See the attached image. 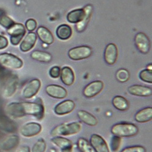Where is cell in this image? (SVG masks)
I'll return each mask as SVG.
<instances>
[{
    "label": "cell",
    "instance_id": "obj_7",
    "mask_svg": "<svg viewBox=\"0 0 152 152\" xmlns=\"http://www.w3.org/2000/svg\"><path fill=\"white\" fill-rule=\"evenodd\" d=\"M42 131V126L40 124L31 122L23 125L20 130V133L23 137H31L40 134Z\"/></svg>",
    "mask_w": 152,
    "mask_h": 152
},
{
    "label": "cell",
    "instance_id": "obj_37",
    "mask_svg": "<svg viewBox=\"0 0 152 152\" xmlns=\"http://www.w3.org/2000/svg\"><path fill=\"white\" fill-rule=\"evenodd\" d=\"M26 28L28 31L32 32L34 31L37 26V21L34 19H29L26 22Z\"/></svg>",
    "mask_w": 152,
    "mask_h": 152
},
{
    "label": "cell",
    "instance_id": "obj_25",
    "mask_svg": "<svg viewBox=\"0 0 152 152\" xmlns=\"http://www.w3.org/2000/svg\"><path fill=\"white\" fill-rule=\"evenodd\" d=\"M85 10L83 9H74L68 14L67 20L73 24H77L82 21L85 17Z\"/></svg>",
    "mask_w": 152,
    "mask_h": 152
},
{
    "label": "cell",
    "instance_id": "obj_15",
    "mask_svg": "<svg viewBox=\"0 0 152 152\" xmlns=\"http://www.w3.org/2000/svg\"><path fill=\"white\" fill-rule=\"evenodd\" d=\"M118 56L117 46L113 43H109L105 49L104 59L108 65H112L116 63Z\"/></svg>",
    "mask_w": 152,
    "mask_h": 152
},
{
    "label": "cell",
    "instance_id": "obj_39",
    "mask_svg": "<svg viewBox=\"0 0 152 152\" xmlns=\"http://www.w3.org/2000/svg\"><path fill=\"white\" fill-rule=\"evenodd\" d=\"M15 152H31L30 148L27 145H22L18 147Z\"/></svg>",
    "mask_w": 152,
    "mask_h": 152
},
{
    "label": "cell",
    "instance_id": "obj_32",
    "mask_svg": "<svg viewBox=\"0 0 152 152\" xmlns=\"http://www.w3.org/2000/svg\"><path fill=\"white\" fill-rule=\"evenodd\" d=\"M139 78L140 79L146 83H152V71L148 69H145L141 71L139 73Z\"/></svg>",
    "mask_w": 152,
    "mask_h": 152
},
{
    "label": "cell",
    "instance_id": "obj_27",
    "mask_svg": "<svg viewBox=\"0 0 152 152\" xmlns=\"http://www.w3.org/2000/svg\"><path fill=\"white\" fill-rule=\"evenodd\" d=\"M113 107L119 111H125L129 108V103L125 97L121 96L114 97L112 100Z\"/></svg>",
    "mask_w": 152,
    "mask_h": 152
},
{
    "label": "cell",
    "instance_id": "obj_23",
    "mask_svg": "<svg viewBox=\"0 0 152 152\" xmlns=\"http://www.w3.org/2000/svg\"><path fill=\"white\" fill-rule=\"evenodd\" d=\"M77 116L82 122L88 125L94 126L98 123V121L94 116L85 110H79L77 112Z\"/></svg>",
    "mask_w": 152,
    "mask_h": 152
},
{
    "label": "cell",
    "instance_id": "obj_26",
    "mask_svg": "<svg viewBox=\"0 0 152 152\" xmlns=\"http://www.w3.org/2000/svg\"><path fill=\"white\" fill-rule=\"evenodd\" d=\"M72 31L71 28L67 24H61L56 30V34L59 39L66 40L70 39L72 36Z\"/></svg>",
    "mask_w": 152,
    "mask_h": 152
},
{
    "label": "cell",
    "instance_id": "obj_16",
    "mask_svg": "<svg viewBox=\"0 0 152 152\" xmlns=\"http://www.w3.org/2000/svg\"><path fill=\"white\" fill-rule=\"evenodd\" d=\"M128 91L132 95L140 97H148L152 94L151 88L139 85H134L130 86Z\"/></svg>",
    "mask_w": 152,
    "mask_h": 152
},
{
    "label": "cell",
    "instance_id": "obj_17",
    "mask_svg": "<svg viewBox=\"0 0 152 152\" xmlns=\"http://www.w3.org/2000/svg\"><path fill=\"white\" fill-rule=\"evenodd\" d=\"M20 142V138L16 134H12L6 137L1 143L0 147L4 151H9L17 147Z\"/></svg>",
    "mask_w": 152,
    "mask_h": 152
},
{
    "label": "cell",
    "instance_id": "obj_10",
    "mask_svg": "<svg viewBox=\"0 0 152 152\" xmlns=\"http://www.w3.org/2000/svg\"><path fill=\"white\" fill-rule=\"evenodd\" d=\"M90 143L95 152H110L105 139L99 134H93L90 137Z\"/></svg>",
    "mask_w": 152,
    "mask_h": 152
},
{
    "label": "cell",
    "instance_id": "obj_29",
    "mask_svg": "<svg viewBox=\"0 0 152 152\" xmlns=\"http://www.w3.org/2000/svg\"><path fill=\"white\" fill-rule=\"evenodd\" d=\"M77 145L80 152H95L90 142L84 137H80L78 139Z\"/></svg>",
    "mask_w": 152,
    "mask_h": 152
},
{
    "label": "cell",
    "instance_id": "obj_38",
    "mask_svg": "<svg viewBox=\"0 0 152 152\" xmlns=\"http://www.w3.org/2000/svg\"><path fill=\"white\" fill-rule=\"evenodd\" d=\"M8 46V40L4 36L0 35V50L5 49Z\"/></svg>",
    "mask_w": 152,
    "mask_h": 152
},
{
    "label": "cell",
    "instance_id": "obj_11",
    "mask_svg": "<svg viewBox=\"0 0 152 152\" xmlns=\"http://www.w3.org/2000/svg\"><path fill=\"white\" fill-rule=\"evenodd\" d=\"M104 86V83L102 81H93L85 87L83 94L87 98L93 97L102 91Z\"/></svg>",
    "mask_w": 152,
    "mask_h": 152
},
{
    "label": "cell",
    "instance_id": "obj_40",
    "mask_svg": "<svg viewBox=\"0 0 152 152\" xmlns=\"http://www.w3.org/2000/svg\"><path fill=\"white\" fill-rule=\"evenodd\" d=\"M4 10H3V9H0V17H1L3 15H4Z\"/></svg>",
    "mask_w": 152,
    "mask_h": 152
},
{
    "label": "cell",
    "instance_id": "obj_22",
    "mask_svg": "<svg viewBox=\"0 0 152 152\" xmlns=\"http://www.w3.org/2000/svg\"><path fill=\"white\" fill-rule=\"evenodd\" d=\"M83 9L85 10V17L82 21L77 23L76 25V29L79 32H82L86 29L92 14L93 6L91 4H88L83 8Z\"/></svg>",
    "mask_w": 152,
    "mask_h": 152
},
{
    "label": "cell",
    "instance_id": "obj_33",
    "mask_svg": "<svg viewBox=\"0 0 152 152\" xmlns=\"http://www.w3.org/2000/svg\"><path fill=\"white\" fill-rule=\"evenodd\" d=\"M14 24V21L5 14L0 17V25L7 29L11 28Z\"/></svg>",
    "mask_w": 152,
    "mask_h": 152
},
{
    "label": "cell",
    "instance_id": "obj_34",
    "mask_svg": "<svg viewBox=\"0 0 152 152\" xmlns=\"http://www.w3.org/2000/svg\"><path fill=\"white\" fill-rule=\"evenodd\" d=\"M121 144V137L114 135L110 141L111 149L113 152H116L119 149Z\"/></svg>",
    "mask_w": 152,
    "mask_h": 152
},
{
    "label": "cell",
    "instance_id": "obj_30",
    "mask_svg": "<svg viewBox=\"0 0 152 152\" xmlns=\"http://www.w3.org/2000/svg\"><path fill=\"white\" fill-rule=\"evenodd\" d=\"M46 149V143L44 139L40 138L33 145L31 152H45Z\"/></svg>",
    "mask_w": 152,
    "mask_h": 152
},
{
    "label": "cell",
    "instance_id": "obj_18",
    "mask_svg": "<svg viewBox=\"0 0 152 152\" xmlns=\"http://www.w3.org/2000/svg\"><path fill=\"white\" fill-rule=\"evenodd\" d=\"M37 39V34L33 32H30L24 38L21 42L20 48L21 51L26 53L30 50L34 46Z\"/></svg>",
    "mask_w": 152,
    "mask_h": 152
},
{
    "label": "cell",
    "instance_id": "obj_1",
    "mask_svg": "<svg viewBox=\"0 0 152 152\" xmlns=\"http://www.w3.org/2000/svg\"><path fill=\"white\" fill-rule=\"evenodd\" d=\"M7 115L12 118H21L31 115L41 120L43 118L45 108L39 102H11L5 108Z\"/></svg>",
    "mask_w": 152,
    "mask_h": 152
},
{
    "label": "cell",
    "instance_id": "obj_8",
    "mask_svg": "<svg viewBox=\"0 0 152 152\" xmlns=\"http://www.w3.org/2000/svg\"><path fill=\"white\" fill-rule=\"evenodd\" d=\"M41 88V82L39 79H34L24 86L22 91V96L25 99H31L34 97Z\"/></svg>",
    "mask_w": 152,
    "mask_h": 152
},
{
    "label": "cell",
    "instance_id": "obj_36",
    "mask_svg": "<svg viewBox=\"0 0 152 152\" xmlns=\"http://www.w3.org/2000/svg\"><path fill=\"white\" fill-rule=\"evenodd\" d=\"M60 72H61V69L60 67L55 66L51 68L49 70V75L53 79H57L60 77Z\"/></svg>",
    "mask_w": 152,
    "mask_h": 152
},
{
    "label": "cell",
    "instance_id": "obj_2",
    "mask_svg": "<svg viewBox=\"0 0 152 152\" xmlns=\"http://www.w3.org/2000/svg\"><path fill=\"white\" fill-rule=\"evenodd\" d=\"M82 129V125L79 122L65 123L58 125L54 127L50 135L52 136H66L79 133Z\"/></svg>",
    "mask_w": 152,
    "mask_h": 152
},
{
    "label": "cell",
    "instance_id": "obj_14",
    "mask_svg": "<svg viewBox=\"0 0 152 152\" xmlns=\"http://www.w3.org/2000/svg\"><path fill=\"white\" fill-rule=\"evenodd\" d=\"M50 141L60 148L62 152H72V143L69 139L62 136H54L50 139Z\"/></svg>",
    "mask_w": 152,
    "mask_h": 152
},
{
    "label": "cell",
    "instance_id": "obj_24",
    "mask_svg": "<svg viewBox=\"0 0 152 152\" xmlns=\"http://www.w3.org/2000/svg\"><path fill=\"white\" fill-rule=\"evenodd\" d=\"M18 79L16 76H12L7 82L3 92V95L5 98H9L13 96L17 88Z\"/></svg>",
    "mask_w": 152,
    "mask_h": 152
},
{
    "label": "cell",
    "instance_id": "obj_20",
    "mask_svg": "<svg viewBox=\"0 0 152 152\" xmlns=\"http://www.w3.org/2000/svg\"><path fill=\"white\" fill-rule=\"evenodd\" d=\"M38 37L40 40L47 45H51L54 42V37L50 31L43 26H40L37 31Z\"/></svg>",
    "mask_w": 152,
    "mask_h": 152
},
{
    "label": "cell",
    "instance_id": "obj_3",
    "mask_svg": "<svg viewBox=\"0 0 152 152\" xmlns=\"http://www.w3.org/2000/svg\"><path fill=\"white\" fill-rule=\"evenodd\" d=\"M137 126L132 123L122 122L115 124L111 128V133L120 137H130L137 134Z\"/></svg>",
    "mask_w": 152,
    "mask_h": 152
},
{
    "label": "cell",
    "instance_id": "obj_35",
    "mask_svg": "<svg viewBox=\"0 0 152 152\" xmlns=\"http://www.w3.org/2000/svg\"><path fill=\"white\" fill-rule=\"evenodd\" d=\"M121 152H146L145 148L140 145L128 147L124 148Z\"/></svg>",
    "mask_w": 152,
    "mask_h": 152
},
{
    "label": "cell",
    "instance_id": "obj_4",
    "mask_svg": "<svg viewBox=\"0 0 152 152\" xmlns=\"http://www.w3.org/2000/svg\"><path fill=\"white\" fill-rule=\"evenodd\" d=\"M0 63L4 67L12 69H18L23 66V62L20 58L9 53L0 54Z\"/></svg>",
    "mask_w": 152,
    "mask_h": 152
},
{
    "label": "cell",
    "instance_id": "obj_19",
    "mask_svg": "<svg viewBox=\"0 0 152 152\" xmlns=\"http://www.w3.org/2000/svg\"><path fill=\"white\" fill-rule=\"evenodd\" d=\"M60 76L61 82L66 86H71L74 82V73L72 69L69 66H65L61 69Z\"/></svg>",
    "mask_w": 152,
    "mask_h": 152
},
{
    "label": "cell",
    "instance_id": "obj_31",
    "mask_svg": "<svg viewBox=\"0 0 152 152\" xmlns=\"http://www.w3.org/2000/svg\"><path fill=\"white\" fill-rule=\"evenodd\" d=\"M116 77L119 82L124 83L128 81L130 79V73L126 69H120L117 71Z\"/></svg>",
    "mask_w": 152,
    "mask_h": 152
},
{
    "label": "cell",
    "instance_id": "obj_21",
    "mask_svg": "<svg viewBox=\"0 0 152 152\" xmlns=\"http://www.w3.org/2000/svg\"><path fill=\"white\" fill-rule=\"evenodd\" d=\"M134 119L139 123H146L152 119V108L147 107L137 111L134 116Z\"/></svg>",
    "mask_w": 152,
    "mask_h": 152
},
{
    "label": "cell",
    "instance_id": "obj_12",
    "mask_svg": "<svg viewBox=\"0 0 152 152\" xmlns=\"http://www.w3.org/2000/svg\"><path fill=\"white\" fill-rule=\"evenodd\" d=\"M75 104L71 100H65L60 102L54 107V111L57 115L63 116L71 113L75 108Z\"/></svg>",
    "mask_w": 152,
    "mask_h": 152
},
{
    "label": "cell",
    "instance_id": "obj_9",
    "mask_svg": "<svg viewBox=\"0 0 152 152\" xmlns=\"http://www.w3.org/2000/svg\"><path fill=\"white\" fill-rule=\"evenodd\" d=\"M134 42L139 52L144 54H147L149 53L151 48L150 41L145 34L142 32L137 33L134 37Z\"/></svg>",
    "mask_w": 152,
    "mask_h": 152
},
{
    "label": "cell",
    "instance_id": "obj_13",
    "mask_svg": "<svg viewBox=\"0 0 152 152\" xmlns=\"http://www.w3.org/2000/svg\"><path fill=\"white\" fill-rule=\"evenodd\" d=\"M46 92L50 97L54 99H65L68 92L65 88L57 85H49L46 87Z\"/></svg>",
    "mask_w": 152,
    "mask_h": 152
},
{
    "label": "cell",
    "instance_id": "obj_5",
    "mask_svg": "<svg viewBox=\"0 0 152 152\" xmlns=\"http://www.w3.org/2000/svg\"><path fill=\"white\" fill-rule=\"evenodd\" d=\"M92 53L93 50L90 47L80 46L71 49L68 51V56L73 60H81L90 57Z\"/></svg>",
    "mask_w": 152,
    "mask_h": 152
},
{
    "label": "cell",
    "instance_id": "obj_6",
    "mask_svg": "<svg viewBox=\"0 0 152 152\" xmlns=\"http://www.w3.org/2000/svg\"><path fill=\"white\" fill-rule=\"evenodd\" d=\"M7 33L10 36V42L13 45H18L26 34V29L22 24L15 23L7 29Z\"/></svg>",
    "mask_w": 152,
    "mask_h": 152
},
{
    "label": "cell",
    "instance_id": "obj_28",
    "mask_svg": "<svg viewBox=\"0 0 152 152\" xmlns=\"http://www.w3.org/2000/svg\"><path fill=\"white\" fill-rule=\"evenodd\" d=\"M31 57L34 60L44 63L50 62L53 59L51 54L42 50H34L31 53Z\"/></svg>",
    "mask_w": 152,
    "mask_h": 152
}]
</instances>
